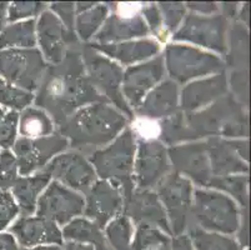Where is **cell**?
<instances>
[{
	"mask_svg": "<svg viewBox=\"0 0 251 250\" xmlns=\"http://www.w3.org/2000/svg\"><path fill=\"white\" fill-rule=\"evenodd\" d=\"M108 103L98 93L86 75L80 47L69 49L63 60L49 65L36 89L35 105L58 125L81 108Z\"/></svg>",
	"mask_w": 251,
	"mask_h": 250,
	"instance_id": "1",
	"label": "cell"
},
{
	"mask_svg": "<svg viewBox=\"0 0 251 250\" xmlns=\"http://www.w3.org/2000/svg\"><path fill=\"white\" fill-rule=\"evenodd\" d=\"M127 118L108 103H94L75 111L60 127L69 146L89 150L104 146L126 129Z\"/></svg>",
	"mask_w": 251,
	"mask_h": 250,
	"instance_id": "2",
	"label": "cell"
},
{
	"mask_svg": "<svg viewBox=\"0 0 251 250\" xmlns=\"http://www.w3.org/2000/svg\"><path fill=\"white\" fill-rule=\"evenodd\" d=\"M184 114L189 128L199 139L205 137L246 138L249 135L248 109L231 94L224 95L199 111Z\"/></svg>",
	"mask_w": 251,
	"mask_h": 250,
	"instance_id": "3",
	"label": "cell"
},
{
	"mask_svg": "<svg viewBox=\"0 0 251 250\" xmlns=\"http://www.w3.org/2000/svg\"><path fill=\"white\" fill-rule=\"evenodd\" d=\"M136 134L126 128L109 146L95 150L89 158L97 175L122 190L123 198L135 189L133 179Z\"/></svg>",
	"mask_w": 251,
	"mask_h": 250,
	"instance_id": "4",
	"label": "cell"
},
{
	"mask_svg": "<svg viewBox=\"0 0 251 250\" xmlns=\"http://www.w3.org/2000/svg\"><path fill=\"white\" fill-rule=\"evenodd\" d=\"M190 215L198 228L210 233L234 235L240 226V212L230 196L216 190L196 189Z\"/></svg>",
	"mask_w": 251,
	"mask_h": 250,
	"instance_id": "5",
	"label": "cell"
},
{
	"mask_svg": "<svg viewBox=\"0 0 251 250\" xmlns=\"http://www.w3.org/2000/svg\"><path fill=\"white\" fill-rule=\"evenodd\" d=\"M80 53L86 75L93 86L100 95L113 103L119 111L129 116L131 120L134 118L133 109L124 99L120 89L123 82L122 68L89 44L80 45Z\"/></svg>",
	"mask_w": 251,
	"mask_h": 250,
	"instance_id": "6",
	"label": "cell"
},
{
	"mask_svg": "<svg viewBox=\"0 0 251 250\" xmlns=\"http://www.w3.org/2000/svg\"><path fill=\"white\" fill-rule=\"evenodd\" d=\"M164 60L171 80L176 84H185L209 74H219L225 69V63L219 56L190 45L168 44Z\"/></svg>",
	"mask_w": 251,
	"mask_h": 250,
	"instance_id": "7",
	"label": "cell"
},
{
	"mask_svg": "<svg viewBox=\"0 0 251 250\" xmlns=\"http://www.w3.org/2000/svg\"><path fill=\"white\" fill-rule=\"evenodd\" d=\"M156 195L165 209L171 235H182L190 222L193 204V185L189 179L175 171L166 174L156 185Z\"/></svg>",
	"mask_w": 251,
	"mask_h": 250,
	"instance_id": "8",
	"label": "cell"
},
{
	"mask_svg": "<svg viewBox=\"0 0 251 250\" xmlns=\"http://www.w3.org/2000/svg\"><path fill=\"white\" fill-rule=\"evenodd\" d=\"M48 65L38 49L0 50V75L25 91L38 89Z\"/></svg>",
	"mask_w": 251,
	"mask_h": 250,
	"instance_id": "9",
	"label": "cell"
},
{
	"mask_svg": "<svg viewBox=\"0 0 251 250\" xmlns=\"http://www.w3.org/2000/svg\"><path fill=\"white\" fill-rule=\"evenodd\" d=\"M229 20L221 15H185L184 23L179 30L173 35L174 41H188L191 44L211 49L225 55L227 52V31Z\"/></svg>",
	"mask_w": 251,
	"mask_h": 250,
	"instance_id": "10",
	"label": "cell"
},
{
	"mask_svg": "<svg viewBox=\"0 0 251 250\" xmlns=\"http://www.w3.org/2000/svg\"><path fill=\"white\" fill-rule=\"evenodd\" d=\"M135 154L133 179L138 189L151 190L170 173L168 149L159 139L136 137Z\"/></svg>",
	"mask_w": 251,
	"mask_h": 250,
	"instance_id": "11",
	"label": "cell"
},
{
	"mask_svg": "<svg viewBox=\"0 0 251 250\" xmlns=\"http://www.w3.org/2000/svg\"><path fill=\"white\" fill-rule=\"evenodd\" d=\"M85 208V200L80 194L51 182L36 203V214L50 220L56 225H65L80 215Z\"/></svg>",
	"mask_w": 251,
	"mask_h": 250,
	"instance_id": "12",
	"label": "cell"
},
{
	"mask_svg": "<svg viewBox=\"0 0 251 250\" xmlns=\"http://www.w3.org/2000/svg\"><path fill=\"white\" fill-rule=\"evenodd\" d=\"M13 146L19 173L29 176V174L35 170L44 169L54 155L67 150L69 148V141L63 135L51 134L38 139L20 138L15 140Z\"/></svg>",
	"mask_w": 251,
	"mask_h": 250,
	"instance_id": "13",
	"label": "cell"
},
{
	"mask_svg": "<svg viewBox=\"0 0 251 250\" xmlns=\"http://www.w3.org/2000/svg\"><path fill=\"white\" fill-rule=\"evenodd\" d=\"M43 170L64 187L67 185V188L83 193L88 192L97 182V173L93 165L79 151H69L52 158Z\"/></svg>",
	"mask_w": 251,
	"mask_h": 250,
	"instance_id": "14",
	"label": "cell"
},
{
	"mask_svg": "<svg viewBox=\"0 0 251 250\" xmlns=\"http://www.w3.org/2000/svg\"><path fill=\"white\" fill-rule=\"evenodd\" d=\"M36 33L43 58L51 65L60 63L69 49L80 47L76 34L68 31L55 14L49 10L43 11L39 18Z\"/></svg>",
	"mask_w": 251,
	"mask_h": 250,
	"instance_id": "15",
	"label": "cell"
},
{
	"mask_svg": "<svg viewBox=\"0 0 251 250\" xmlns=\"http://www.w3.org/2000/svg\"><path fill=\"white\" fill-rule=\"evenodd\" d=\"M165 74L164 56L159 55L140 65L129 66L123 73V96L130 108H138L152 88L159 84Z\"/></svg>",
	"mask_w": 251,
	"mask_h": 250,
	"instance_id": "16",
	"label": "cell"
},
{
	"mask_svg": "<svg viewBox=\"0 0 251 250\" xmlns=\"http://www.w3.org/2000/svg\"><path fill=\"white\" fill-rule=\"evenodd\" d=\"M168 157L175 173L190 178L198 185L207 187L210 179L213 178L205 141L171 146L168 150Z\"/></svg>",
	"mask_w": 251,
	"mask_h": 250,
	"instance_id": "17",
	"label": "cell"
},
{
	"mask_svg": "<svg viewBox=\"0 0 251 250\" xmlns=\"http://www.w3.org/2000/svg\"><path fill=\"white\" fill-rule=\"evenodd\" d=\"M123 215L136 224H149L171 235L168 217L156 193L151 190L134 189L123 198Z\"/></svg>",
	"mask_w": 251,
	"mask_h": 250,
	"instance_id": "18",
	"label": "cell"
},
{
	"mask_svg": "<svg viewBox=\"0 0 251 250\" xmlns=\"http://www.w3.org/2000/svg\"><path fill=\"white\" fill-rule=\"evenodd\" d=\"M123 212L122 190L106 180H99L86 192L84 213L86 219L94 222L100 229Z\"/></svg>",
	"mask_w": 251,
	"mask_h": 250,
	"instance_id": "19",
	"label": "cell"
},
{
	"mask_svg": "<svg viewBox=\"0 0 251 250\" xmlns=\"http://www.w3.org/2000/svg\"><path fill=\"white\" fill-rule=\"evenodd\" d=\"M20 248L63 247L64 239L61 230L55 223L40 217H22L9 228Z\"/></svg>",
	"mask_w": 251,
	"mask_h": 250,
	"instance_id": "20",
	"label": "cell"
},
{
	"mask_svg": "<svg viewBox=\"0 0 251 250\" xmlns=\"http://www.w3.org/2000/svg\"><path fill=\"white\" fill-rule=\"evenodd\" d=\"M229 91L227 75L225 72L215 74L207 79L193 82L181 90V111L194 113L209 107L214 102L226 95Z\"/></svg>",
	"mask_w": 251,
	"mask_h": 250,
	"instance_id": "21",
	"label": "cell"
},
{
	"mask_svg": "<svg viewBox=\"0 0 251 250\" xmlns=\"http://www.w3.org/2000/svg\"><path fill=\"white\" fill-rule=\"evenodd\" d=\"M207 158L213 176H229L235 174L248 175L249 163L241 159L231 139L211 137L206 141Z\"/></svg>",
	"mask_w": 251,
	"mask_h": 250,
	"instance_id": "22",
	"label": "cell"
},
{
	"mask_svg": "<svg viewBox=\"0 0 251 250\" xmlns=\"http://www.w3.org/2000/svg\"><path fill=\"white\" fill-rule=\"evenodd\" d=\"M179 109V88L173 80H164L145 95L136 114L140 118L161 120L175 114Z\"/></svg>",
	"mask_w": 251,
	"mask_h": 250,
	"instance_id": "23",
	"label": "cell"
},
{
	"mask_svg": "<svg viewBox=\"0 0 251 250\" xmlns=\"http://www.w3.org/2000/svg\"><path fill=\"white\" fill-rule=\"evenodd\" d=\"M149 34L147 24L140 14L123 17L113 14L106 18L101 29L95 35L97 44H115L134 38H143Z\"/></svg>",
	"mask_w": 251,
	"mask_h": 250,
	"instance_id": "24",
	"label": "cell"
},
{
	"mask_svg": "<svg viewBox=\"0 0 251 250\" xmlns=\"http://www.w3.org/2000/svg\"><path fill=\"white\" fill-rule=\"evenodd\" d=\"M89 45L94 48L97 52L108 55L109 59H115L124 65H130V64L149 59L160 52V44L154 39L123 41V43H115V44L90 43Z\"/></svg>",
	"mask_w": 251,
	"mask_h": 250,
	"instance_id": "25",
	"label": "cell"
},
{
	"mask_svg": "<svg viewBox=\"0 0 251 250\" xmlns=\"http://www.w3.org/2000/svg\"><path fill=\"white\" fill-rule=\"evenodd\" d=\"M50 179L49 174L44 170H40L35 175L18 178L11 187V192L23 217H30L35 213L39 194L47 188Z\"/></svg>",
	"mask_w": 251,
	"mask_h": 250,
	"instance_id": "26",
	"label": "cell"
},
{
	"mask_svg": "<svg viewBox=\"0 0 251 250\" xmlns=\"http://www.w3.org/2000/svg\"><path fill=\"white\" fill-rule=\"evenodd\" d=\"M226 65L232 70L248 69L249 66V29L235 20L227 31Z\"/></svg>",
	"mask_w": 251,
	"mask_h": 250,
	"instance_id": "27",
	"label": "cell"
},
{
	"mask_svg": "<svg viewBox=\"0 0 251 250\" xmlns=\"http://www.w3.org/2000/svg\"><path fill=\"white\" fill-rule=\"evenodd\" d=\"M35 20L19 22L6 27L0 33V50L33 49L36 44Z\"/></svg>",
	"mask_w": 251,
	"mask_h": 250,
	"instance_id": "28",
	"label": "cell"
},
{
	"mask_svg": "<svg viewBox=\"0 0 251 250\" xmlns=\"http://www.w3.org/2000/svg\"><path fill=\"white\" fill-rule=\"evenodd\" d=\"M63 239L67 242L80 243V244L98 245L105 244V237L102 229L99 228L94 222L86 218H75L72 222L65 224L61 230Z\"/></svg>",
	"mask_w": 251,
	"mask_h": 250,
	"instance_id": "29",
	"label": "cell"
},
{
	"mask_svg": "<svg viewBox=\"0 0 251 250\" xmlns=\"http://www.w3.org/2000/svg\"><path fill=\"white\" fill-rule=\"evenodd\" d=\"M19 133L23 138L38 139L54 133V123L49 114L39 108H25L19 115Z\"/></svg>",
	"mask_w": 251,
	"mask_h": 250,
	"instance_id": "30",
	"label": "cell"
},
{
	"mask_svg": "<svg viewBox=\"0 0 251 250\" xmlns=\"http://www.w3.org/2000/svg\"><path fill=\"white\" fill-rule=\"evenodd\" d=\"M159 137L160 141L165 145H173L186 140H196L199 138L195 133L189 128L188 123L185 120V114L181 110H177L176 113L160 120L159 127Z\"/></svg>",
	"mask_w": 251,
	"mask_h": 250,
	"instance_id": "31",
	"label": "cell"
},
{
	"mask_svg": "<svg viewBox=\"0 0 251 250\" xmlns=\"http://www.w3.org/2000/svg\"><path fill=\"white\" fill-rule=\"evenodd\" d=\"M188 237L194 250H244L234 238L205 231L198 226L190 228Z\"/></svg>",
	"mask_w": 251,
	"mask_h": 250,
	"instance_id": "32",
	"label": "cell"
},
{
	"mask_svg": "<svg viewBox=\"0 0 251 250\" xmlns=\"http://www.w3.org/2000/svg\"><path fill=\"white\" fill-rule=\"evenodd\" d=\"M105 242L111 250H131L133 223L125 215H118L105 226Z\"/></svg>",
	"mask_w": 251,
	"mask_h": 250,
	"instance_id": "33",
	"label": "cell"
},
{
	"mask_svg": "<svg viewBox=\"0 0 251 250\" xmlns=\"http://www.w3.org/2000/svg\"><path fill=\"white\" fill-rule=\"evenodd\" d=\"M108 15L109 6L99 3L89 10L77 14L76 19H75V34H76L77 39L80 38L81 40L88 41L93 36L97 35Z\"/></svg>",
	"mask_w": 251,
	"mask_h": 250,
	"instance_id": "34",
	"label": "cell"
},
{
	"mask_svg": "<svg viewBox=\"0 0 251 250\" xmlns=\"http://www.w3.org/2000/svg\"><path fill=\"white\" fill-rule=\"evenodd\" d=\"M131 240V250H150L156 248H170V235L149 224H136Z\"/></svg>",
	"mask_w": 251,
	"mask_h": 250,
	"instance_id": "35",
	"label": "cell"
},
{
	"mask_svg": "<svg viewBox=\"0 0 251 250\" xmlns=\"http://www.w3.org/2000/svg\"><path fill=\"white\" fill-rule=\"evenodd\" d=\"M207 188L223 190L234 196L243 208L249 205V176L248 175H229L213 176L210 179Z\"/></svg>",
	"mask_w": 251,
	"mask_h": 250,
	"instance_id": "36",
	"label": "cell"
},
{
	"mask_svg": "<svg viewBox=\"0 0 251 250\" xmlns=\"http://www.w3.org/2000/svg\"><path fill=\"white\" fill-rule=\"evenodd\" d=\"M33 100L34 95L30 91L17 88L0 78V104L17 111L28 108Z\"/></svg>",
	"mask_w": 251,
	"mask_h": 250,
	"instance_id": "37",
	"label": "cell"
},
{
	"mask_svg": "<svg viewBox=\"0 0 251 250\" xmlns=\"http://www.w3.org/2000/svg\"><path fill=\"white\" fill-rule=\"evenodd\" d=\"M17 159L9 150L0 153V189L6 192L19 178Z\"/></svg>",
	"mask_w": 251,
	"mask_h": 250,
	"instance_id": "38",
	"label": "cell"
},
{
	"mask_svg": "<svg viewBox=\"0 0 251 250\" xmlns=\"http://www.w3.org/2000/svg\"><path fill=\"white\" fill-rule=\"evenodd\" d=\"M227 84L231 88V95L244 108L249 107V70L240 69V70H232L230 77L227 78Z\"/></svg>",
	"mask_w": 251,
	"mask_h": 250,
	"instance_id": "39",
	"label": "cell"
},
{
	"mask_svg": "<svg viewBox=\"0 0 251 250\" xmlns=\"http://www.w3.org/2000/svg\"><path fill=\"white\" fill-rule=\"evenodd\" d=\"M163 18V24L165 25L166 33H173L179 28L180 23L185 18L186 8L182 3H159L156 4Z\"/></svg>",
	"mask_w": 251,
	"mask_h": 250,
	"instance_id": "40",
	"label": "cell"
},
{
	"mask_svg": "<svg viewBox=\"0 0 251 250\" xmlns=\"http://www.w3.org/2000/svg\"><path fill=\"white\" fill-rule=\"evenodd\" d=\"M48 3L42 1H15L8 6V22H17L24 18L36 17L45 11Z\"/></svg>",
	"mask_w": 251,
	"mask_h": 250,
	"instance_id": "41",
	"label": "cell"
},
{
	"mask_svg": "<svg viewBox=\"0 0 251 250\" xmlns=\"http://www.w3.org/2000/svg\"><path fill=\"white\" fill-rule=\"evenodd\" d=\"M141 17L149 29V33H152L159 39V44L161 41H166L168 33L163 28V18H161V13L156 4H148V5L143 6Z\"/></svg>",
	"mask_w": 251,
	"mask_h": 250,
	"instance_id": "42",
	"label": "cell"
},
{
	"mask_svg": "<svg viewBox=\"0 0 251 250\" xmlns=\"http://www.w3.org/2000/svg\"><path fill=\"white\" fill-rule=\"evenodd\" d=\"M18 121H19V114L18 111L11 110L4 115L0 120V146L4 150L14 145L18 133Z\"/></svg>",
	"mask_w": 251,
	"mask_h": 250,
	"instance_id": "43",
	"label": "cell"
},
{
	"mask_svg": "<svg viewBox=\"0 0 251 250\" xmlns=\"http://www.w3.org/2000/svg\"><path fill=\"white\" fill-rule=\"evenodd\" d=\"M51 13L61 22L64 28L70 33H75V4L74 3H52L50 5Z\"/></svg>",
	"mask_w": 251,
	"mask_h": 250,
	"instance_id": "44",
	"label": "cell"
},
{
	"mask_svg": "<svg viewBox=\"0 0 251 250\" xmlns=\"http://www.w3.org/2000/svg\"><path fill=\"white\" fill-rule=\"evenodd\" d=\"M19 214V208L10 193L6 192L3 200L0 201V233L8 228L9 224Z\"/></svg>",
	"mask_w": 251,
	"mask_h": 250,
	"instance_id": "45",
	"label": "cell"
},
{
	"mask_svg": "<svg viewBox=\"0 0 251 250\" xmlns=\"http://www.w3.org/2000/svg\"><path fill=\"white\" fill-rule=\"evenodd\" d=\"M185 8H189L190 10L195 11V13H198V15L205 14L206 17H209V15L218 13L219 4L213 3V1H190V3H186Z\"/></svg>",
	"mask_w": 251,
	"mask_h": 250,
	"instance_id": "46",
	"label": "cell"
},
{
	"mask_svg": "<svg viewBox=\"0 0 251 250\" xmlns=\"http://www.w3.org/2000/svg\"><path fill=\"white\" fill-rule=\"evenodd\" d=\"M249 212L248 208L243 209V220H240V226L237 230V242L241 245L243 249H248V242H249Z\"/></svg>",
	"mask_w": 251,
	"mask_h": 250,
	"instance_id": "47",
	"label": "cell"
},
{
	"mask_svg": "<svg viewBox=\"0 0 251 250\" xmlns=\"http://www.w3.org/2000/svg\"><path fill=\"white\" fill-rule=\"evenodd\" d=\"M169 250H194V248L188 235L182 234V235L174 237L171 239L170 249Z\"/></svg>",
	"mask_w": 251,
	"mask_h": 250,
	"instance_id": "48",
	"label": "cell"
},
{
	"mask_svg": "<svg viewBox=\"0 0 251 250\" xmlns=\"http://www.w3.org/2000/svg\"><path fill=\"white\" fill-rule=\"evenodd\" d=\"M19 245L10 233H0V250H18Z\"/></svg>",
	"mask_w": 251,
	"mask_h": 250,
	"instance_id": "49",
	"label": "cell"
},
{
	"mask_svg": "<svg viewBox=\"0 0 251 250\" xmlns=\"http://www.w3.org/2000/svg\"><path fill=\"white\" fill-rule=\"evenodd\" d=\"M232 144H234L235 149L241 157V159L249 163V141L246 139H235V140H232Z\"/></svg>",
	"mask_w": 251,
	"mask_h": 250,
	"instance_id": "50",
	"label": "cell"
},
{
	"mask_svg": "<svg viewBox=\"0 0 251 250\" xmlns=\"http://www.w3.org/2000/svg\"><path fill=\"white\" fill-rule=\"evenodd\" d=\"M223 15L225 19H235L239 13V4L237 3H223Z\"/></svg>",
	"mask_w": 251,
	"mask_h": 250,
	"instance_id": "51",
	"label": "cell"
},
{
	"mask_svg": "<svg viewBox=\"0 0 251 250\" xmlns=\"http://www.w3.org/2000/svg\"><path fill=\"white\" fill-rule=\"evenodd\" d=\"M61 250H95L93 245L80 244V243L67 242V244H63Z\"/></svg>",
	"mask_w": 251,
	"mask_h": 250,
	"instance_id": "52",
	"label": "cell"
},
{
	"mask_svg": "<svg viewBox=\"0 0 251 250\" xmlns=\"http://www.w3.org/2000/svg\"><path fill=\"white\" fill-rule=\"evenodd\" d=\"M249 8H250V4L245 3L237 13V22L243 23L245 27H249Z\"/></svg>",
	"mask_w": 251,
	"mask_h": 250,
	"instance_id": "53",
	"label": "cell"
},
{
	"mask_svg": "<svg viewBox=\"0 0 251 250\" xmlns=\"http://www.w3.org/2000/svg\"><path fill=\"white\" fill-rule=\"evenodd\" d=\"M8 3H0V31L4 29L6 19H8Z\"/></svg>",
	"mask_w": 251,
	"mask_h": 250,
	"instance_id": "54",
	"label": "cell"
},
{
	"mask_svg": "<svg viewBox=\"0 0 251 250\" xmlns=\"http://www.w3.org/2000/svg\"><path fill=\"white\" fill-rule=\"evenodd\" d=\"M98 3H95V1H83V3H76L75 4V14H81L84 13V11L89 10V9H91L93 6L97 5Z\"/></svg>",
	"mask_w": 251,
	"mask_h": 250,
	"instance_id": "55",
	"label": "cell"
},
{
	"mask_svg": "<svg viewBox=\"0 0 251 250\" xmlns=\"http://www.w3.org/2000/svg\"><path fill=\"white\" fill-rule=\"evenodd\" d=\"M18 250H61L59 245H47V247H35V248H19Z\"/></svg>",
	"mask_w": 251,
	"mask_h": 250,
	"instance_id": "56",
	"label": "cell"
},
{
	"mask_svg": "<svg viewBox=\"0 0 251 250\" xmlns=\"http://www.w3.org/2000/svg\"><path fill=\"white\" fill-rule=\"evenodd\" d=\"M95 250H111L110 248L108 247V244L105 243V244H101V245H98V247H94Z\"/></svg>",
	"mask_w": 251,
	"mask_h": 250,
	"instance_id": "57",
	"label": "cell"
},
{
	"mask_svg": "<svg viewBox=\"0 0 251 250\" xmlns=\"http://www.w3.org/2000/svg\"><path fill=\"white\" fill-rule=\"evenodd\" d=\"M5 110L3 109V108H0V120H1V119L4 118V115H5Z\"/></svg>",
	"mask_w": 251,
	"mask_h": 250,
	"instance_id": "58",
	"label": "cell"
},
{
	"mask_svg": "<svg viewBox=\"0 0 251 250\" xmlns=\"http://www.w3.org/2000/svg\"><path fill=\"white\" fill-rule=\"evenodd\" d=\"M5 193L6 192H4V190L0 189V201L3 200V198H4V196H5Z\"/></svg>",
	"mask_w": 251,
	"mask_h": 250,
	"instance_id": "59",
	"label": "cell"
},
{
	"mask_svg": "<svg viewBox=\"0 0 251 250\" xmlns=\"http://www.w3.org/2000/svg\"><path fill=\"white\" fill-rule=\"evenodd\" d=\"M170 248H156V249H150V250H169Z\"/></svg>",
	"mask_w": 251,
	"mask_h": 250,
	"instance_id": "60",
	"label": "cell"
},
{
	"mask_svg": "<svg viewBox=\"0 0 251 250\" xmlns=\"http://www.w3.org/2000/svg\"><path fill=\"white\" fill-rule=\"evenodd\" d=\"M244 250H248V249H244Z\"/></svg>",
	"mask_w": 251,
	"mask_h": 250,
	"instance_id": "61",
	"label": "cell"
}]
</instances>
